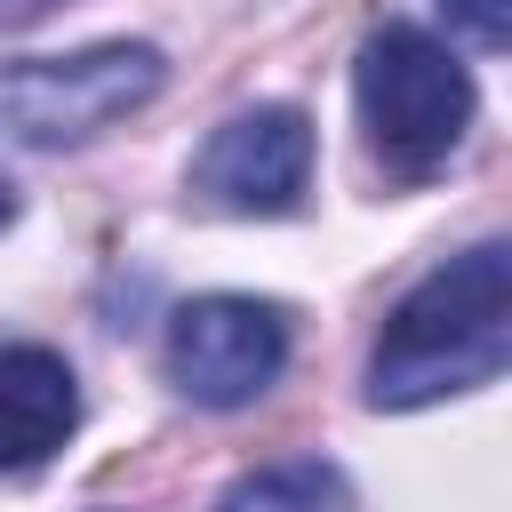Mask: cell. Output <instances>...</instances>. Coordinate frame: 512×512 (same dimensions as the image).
<instances>
[{
    "label": "cell",
    "instance_id": "9",
    "mask_svg": "<svg viewBox=\"0 0 512 512\" xmlns=\"http://www.w3.org/2000/svg\"><path fill=\"white\" fill-rule=\"evenodd\" d=\"M56 0H0V32H16V24H32V16H48Z\"/></svg>",
    "mask_w": 512,
    "mask_h": 512
},
{
    "label": "cell",
    "instance_id": "3",
    "mask_svg": "<svg viewBox=\"0 0 512 512\" xmlns=\"http://www.w3.org/2000/svg\"><path fill=\"white\" fill-rule=\"evenodd\" d=\"M168 80L152 40H104L80 56H24L0 64V144H88Z\"/></svg>",
    "mask_w": 512,
    "mask_h": 512
},
{
    "label": "cell",
    "instance_id": "6",
    "mask_svg": "<svg viewBox=\"0 0 512 512\" xmlns=\"http://www.w3.org/2000/svg\"><path fill=\"white\" fill-rule=\"evenodd\" d=\"M80 424V384L48 344H0V472L48 464Z\"/></svg>",
    "mask_w": 512,
    "mask_h": 512
},
{
    "label": "cell",
    "instance_id": "8",
    "mask_svg": "<svg viewBox=\"0 0 512 512\" xmlns=\"http://www.w3.org/2000/svg\"><path fill=\"white\" fill-rule=\"evenodd\" d=\"M440 8H448V24H456L472 48H488V56L512 40V0H440Z\"/></svg>",
    "mask_w": 512,
    "mask_h": 512
},
{
    "label": "cell",
    "instance_id": "2",
    "mask_svg": "<svg viewBox=\"0 0 512 512\" xmlns=\"http://www.w3.org/2000/svg\"><path fill=\"white\" fill-rule=\"evenodd\" d=\"M352 104L368 128V152L392 176H432L472 128V72L416 24H376L352 64Z\"/></svg>",
    "mask_w": 512,
    "mask_h": 512
},
{
    "label": "cell",
    "instance_id": "5",
    "mask_svg": "<svg viewBox=\"0 0 512 512\" xmlns=\"http://www.w3.org/2000/svg\"><path fill=\"white\" fill-rule=\"evenodd\" d=\"M312 184V120L296 104H248L192 152V192L232 216H288Z\"/></svg>",
    "mask_w": 512,
    "mask_h": 512
},
{
    "label": "cell",
    "instance_id": "1",
    "mask_svg": "<svg viewBox=\"0 0 512 512\" xmlns=\"http://www.w3.org/2000/svg\"><path fill=\"white\" fill-rule=\"evenodd\" d=\"M504 360H512V248L480 240L392 304L368 352V408H432L448 392H480L504 376Z\"/></svg>",
    "mask_w": 512,
    "mask_h": 512
},
{
    "label": "cell",
    "instance_id": "7",
    "mask_svg": "<svg viewBox=\"0 0 512 512\" xmlns=\"http://www.w3.org/2000/svg\"><path fill=\"white\" fill-rule=\"evenodd\" d=\"M216 512H352V480L328 456H280L240 472Z\"/></svg>",
    "mask_w": 512,
    "mask_h": 512
},
{
    "label": "cell",
    "instance_id": "4",
    "mask_svg": "<svg viewBox=\"0 0 512 512\" xmlns=\"http://www.w3.org/2000/svg\"><path fill=\"white\" fill-rule=\"evenodd\" d=\"M168 384L200 408H248L288 368V312L264 296H192L168 320Z\"/></svg>",
    "mask_w": 512,
    "mask_h": 512
},
{
    "label": "cell",
    "instance_id": "10",
    "mask_svg": "<svg viewBox=\"0 0 512 512\" xmlns=\"http://www.w3.org/2000/svg\"><path fill=\"white\" fill-rule=\"evenodd\" d=\"M8 224H16V184L0 176V232H8Z\"/></svg>",
    "mask_w": 512,
    "mask_h": 512
}]
</instances>
